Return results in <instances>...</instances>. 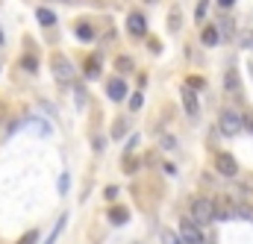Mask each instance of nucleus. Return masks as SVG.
<instances>
[{
    "instance_id": "nucleus-20",
    "label": "nucleus",
    "mask_w": 253,
    "mask_h": 244,
    "mask_svg": "<svg viewBox=\"0 0 253 244\" xmlns=\"http://www.w3.org/2000/svg\"><path fill=\"white\" fill-rule=\"evenodd\" d=\"M36 242H39V230H30L24 239H18V244H36Z\"/></svg>"
},
{
    "instance_id": "nucleus-19",
    "label": "nucleus",
    "mask_w": 253,
    "mask_h": 244,
    "mask_svg": "<svg viewBox=\"0 0 253 244\" xmlns=\"http://www.w3.org/2000/svg\"><path fill=\"white\" fill-rule=\"evenodd\" d=\"M239 41H242V47H253V30H242Z\"/></svg>"
},
{
    "instance_id": "nucleus-17",
    "label": "nucleus",
    "mask_w": 253,
    "mask_h": 244,
    "mask_svg": "<svg viewBox=\"0 0 253 244\" xmlns=\"http://www.w3.org/2000/svg\"><path fill=\"white\" fill-rule=\"evenodd\" d=\"M77 36L85 39V41H91V39H94V30H91L88 24H77Z\"/></svg>"
},
{
    "instance_id": "nucleus-25",
    "label": "nucleus",
    "mask_w": 253,
    "mask_h": 244,
    "mask_svg": "<svg viewBox=\"0 0 253 244\" xmlns=\"http://www.w3.org/2000/svg\"><path fill=\"white\" fill-rule=\"evenodd\" d=\"M218 3H221V6H224V9H230V6H233V3H236V0H218Z\"/></svg>"
},
{
    "instance_id": "nucleus-1",
    "label": "nucleus",
    "mask_w": 253,
    "mask_h": 244,
    "mask_svg": "<svg viewBox=\"0 0 253 244\" xmlns=\"http://www.w3.org/2000/svg\"><path fill=\"white\" fill-rule=\"evenodd\" d=\"M189 218L200 227V224H209V221H215V200H209V197H194L189 206Z\"/></svg>"
},
{
    "instance_id": "nucleus-9",
    "label": "nucleus",
    "mask_w": 253,
    "mask_h": 244,
    "mask_svg": "<svg viewBox=\"0 0 253 244\" xmlns=\"http://www.w3.org/2000/svg\"><path fill=\"white\" fill-rule=\"evenodd\" d=\"M180 97H183V106H186V112H189L191 118H194V115H197V109H200V106H197V97H194V91H191L189 85H183Z\"/></svg>"
},
{
    "instance_id": "nucleus-10",
    "label": "nucleus",
    "mask_w": 253,
    "mask_h": 244,
    "mask_svg": "<svg viewBox=\"0 0 253 244\" xmlns=\"http://www.w3.org/2000/svg\"><path fill=\"white\" fill-rule=\"evenodd\" d=\"M109 221H112V224H126V221H129V212H126L124 206H112V209H109Z\"/></svg>"
},
{
    "instance_id": "nucleus-27",
    "label": "nucleus",
    "mask_w": 253,
    "mask_h": 244,
    "mask_svg": "<svg viewBox=\"0 0 253 244\" xmlns=\"http://www.w3.org/2000/svg\"><path fill=\"white\" fill-rule=\"evenodd\" d=\"M0 44H3V30H0Z\"/></svg>"
},
{
    "instance_id": "nucleus-15",
    "label": "nucleus",
    "mask_w": 253,
    "mask_h": 244,
    "mask_svg": "<svg viewBox=\"0 0 253 244\" xmlns=\"http://www.w3.org/2000/svg\"><path fill=\"white\" fill-rule=\"evenodd\" d=\"M159 242H162V244H183V242H180V236H177V233H171V230H162V233H159Z\"/></svg>"
},
{
    "instance_id": "nucleus-18",
    "label": "nucleus",
    "mask_w": 253,
    "mask_h": 244,
    "mask_svg": "<svg viewBox=\"0 0 253 244\" xmlns=\"http://www.w3.org/2000/svg\"><path fill=\"white\" fill-rule=\"evenodd\" d=\"M115 68H118L121 74H126V71H132V59H129V56H118V62H115Z\"/></svg>"
},
{
    "instance_id": "nucleus-6",
    "label": "nucleus",
    "mask_w": 253,
    "mask_h": 244,
    "mask_svg": "<svg viewBox=\"0 0 253 244\" xmlns=\"http://www.w3.org/2000/svg\"><path fill=\"white\" fill-rule=\"evenodd\" d=\"M53 77L59 82H71L74 80V65L65 59V56H53Z\"/></svg>"
},
{
    "instance_id": "nucleus-4",
    "label": "nucleus",
    "mask_w": 253,
    "mask_h": 244,
    "mask_svg": "<svg viewBox=\"0 0 253 244\" xmlns=\"http://www.w3.org/2000/svg\"><path fill=\"white\" fill-rule=\"evenodd\" d=\"M126 30H129V36L141 39V36L147 33V18H144L141 12H129V15H126Z\"/></svg>"
},
{
    "instance_id": "nucleus-23",
    "label": "nucleus",
    "mask_w": 253,
    "mask_h": 244,
    "mask_svg": "<svg viewBox=\"0 0 253 244\" xmlns=\"http://www.w3.org/2000/svg\"><path fill=\"white\" fill-rule=\"evenodd\" d=\"M206 6H209V0H200V3H197V21L206 18Z\"/></svg>"
},
{
    "instance_id": "nucleus-26",
    "label": "nucleus",
    "mask_w": 253,
    "mask_h": 244,
    "mask_svg": "<svg viewBox=\"0 0 253 244\" xmlns=\"http://www.w3.org/2000/svg\"><path fill=\"white\" fill-rule=\"evenodd\" d=\"M245 126H251V129H253V118H251V121H245Z\"/></svg>"
},
{
    "instance_id": "nucleus-14",
    "label": "nucleus",
    "mask_w": 253,
    "mask_h": 244,
    "mask_svg": "<svg viewBox=\"0 0 253 244\" xmlns=\"http://www.w3.org/2000/svg\"><path fill=\"white\" fill-rule=\"evenodd\" d=\"M224 82H227V91H236V94L242 91V82H239V74L236 71H227V80Z\"/></svg>"
},
{
    "instance_id": "nucleus-16",
    "label": "nucleus",
    "mask_w": 253,
    "mask_h": 244,
    "mask_svg": "<svg viewBox=\"0 0 253 244\" xmlns=\"http://www.w3.org/2000/svg\"><path fill=\"white\" fill-rule=\"evenodd\" d=\"M65 224H68V215H62V218H59V224H56V230H53V233L47 236V242H44V244H56V239H59V233H62V227H65Z\"/></svg>"
},
{
    "instance_id": "nucleus-2",
    "label": "nucleus",
    "mask_w": 253,
    "mask_h": 244,
    "mask_svg": "<svg viewBox=\"0 0 253 244\" xmlns=\"http://www.w3.org/2000/svg\"><path fill=\"white\" fill-rule=\"evenodd\" d=\"M218 129H221V135H239L245 129V115L236 109H224L218 118Z\"/></svg>"
},
{
    "instance_id": "nucleus-3",
    "label": "nucleus",
    "mask_w": 253,
    "mask_h": 244,
    "mask_svg": "<svg viewBox=\"0 0 253 244\" xmlns=\"http://www.w3.org/2000/svg\"><path fill=\"white\" fill-rule=\"evenodd\" d=\"M180 242L183 244H206V239H203V230L191 218H183L180 221Z\"/></svg>"
},
{
    "instance_id": "nucleus-28",
    "label": "nucleus",
    "mask_w": 253,
    "mask_h": 244,
    "mask_svg": "<svg viewBox=\"0 0 253 244\" xmlns=\"http://www.w3.org/2000/svg\"><path fill=\"white\" fill-rule=\"evenodd\" d=\"M0 118H3V106H0Z\"/></svg>"
},
{
    "instance_id": "nucleus-13",
    "label": "nucleus",
    "mask_w": 253,
    "mask_h": 244,
    "mask_svg": "<svg viewBox=\"0 0 253 244\" xmlns=\"http://www.w3.org/2000/svg\"><path fill=\"white\" fill-rule=\"evenodd\" d=\"M200 39H203L206 47H215V44H218V30H215V27H203V36H200Z\"/></svg>"
},
{
    "instance_id": "nucleus-5",
    "label": "nucleus",
    "mask_w": 253,
    "mask_h": 244,
    "mask_svg": "<svg viewBox=\"0 0 253 244\" xmlns=\"http://www.w3.org/2000/svg\"><path fill=\"white\" fill-rule=\"evenodd\" d=\"M215 168H218V174H224V177H236V174H239V162H236L230 153H218V156H215Z\"/></svg>"
},
{
    "instance_id": "nucleus-21",
    "label": "nucleus",
    "mask_w": 253,
    "mask_h": 244,
    "mask_svg": "<svg viewBox=\"0 0 253 244\" xmlns=\"http://www.w3.org/2000/svg\"><path fill=\"white\" fill-rule=\"evenodd\" d=\"M21 65H24V71H33V74L39 71V65H36V59H33V56H24V59H21Z\"/></svg>"
},
{
    "instance_id": "nucleus-7",
    "label": "nucleus",
    "mask_w": 253,
    "mask_h": 244,
    "mask_svg": "<svg viewBox=\"0 0 253 244\" xmlns=\"http://www.w3.org/2000/svg\"><path fill=\"white\" fill-rule=\"evenodd\" d=\"M236 200H230V197H218L215 200V218H221V221H230V218H236Z\"/></svg>"
},
{
    "instance_id": "nucleus-24",
    "label": "nucleus",
    "mask_w": 253,
    "mask_h": 244,
    "mask_svg": "<svg viewBox=\"0 0 253 244\" xmlns=\"http://www.w3.org/2000/svg\"><path fill=\"white\" fill-rule=\"evenodd\" d=\"M186 85H194V88H191V91H197V88H200V85H203V80H200V77H189V82H186Z\"/></svg>"
},
{
    "instance_id": "nucleus-12",
    "label": "nucleus",
    "mask_w": 253,
    "mask_h": 244,
    "mask_svg": "<svg viewBox=\"0 0 253 244\" xmlns=\"http://www.w3.org/2000/svg\"><path fill=\"white\" fill-rule=\"evenodd\" d=\"M36 18H39V24H42V27H53V24H56V15H53L50 9H39V12H36Z\"/></svg>"
},
{
    "instance_id": "nucleus-11",
    "label": "nucleus",
    "mask_w": 253,
    "mask_h": 244,
    "mask_svg": "<svg viewBox=\"0 0 253 244\" xmlns=\"http://www.w3.org/2000/svg\"><path fill=\"white\" fill-rule=\"evenodd\" d=\"M85 77H88V80H97V77H100V59H97V56H91V59L85 62Z\"/></svg>"
},
{
    "instance_id": "nucleus-8",
    "label": "nucleus",
    "mask_w": 253,
    "mask_h": 244,
    "mask_svg": "<svg viewBox=\"0 0 253 244\" xmlns=\"http://www.w3.org/2000/svg\"><path fill=\"white\" fill-rule=\"evenodd\" d=\"M106 97H109V100H115V103H118V100H124V97H126V82H124V80L112 77V80L106 82Z\"/></svg>"
},
{
    "instance_id": "nucleus-22",
    "label": "nucleus",
    "mask_w": 253,
    "mask_h": 244,
    "mask_svg": "<svg viewBox=\"0 0 253 244\" xmlns=\"http://www.w3.org/2000/svg\"><path fill=\"white\" fill-rule=\"evenodd\" d=\"M141 103H144V97H141V91H135L129 97V109H141Z\"/></svg>"
}]
</instances>
